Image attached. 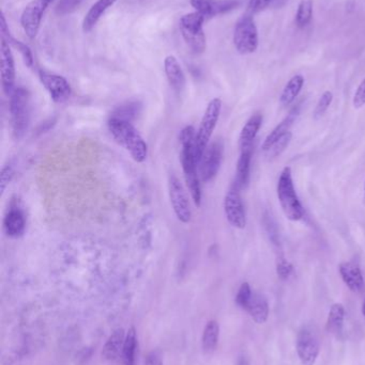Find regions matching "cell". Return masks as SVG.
<instances>
[{
  "instance_id": "3957f363",
  "label": "cell",
  "mask_w": 365,
  "mask_h": 365,
  "mask_svg": "<svg viewBox=\"0 0 365 365\" xmlns=\"http://www.w3.org/2000/svg\"><path fill=\"white\" fill-rule=\"evenodd\" d=\"M276 192L281 208L286 218L291 221L301 220L304 217V210L296 192L291 167H285L281 173Z\"/></svg>"
},
{
  "instance_id": "7402d4cb",
  "label": "cell",
  "mask_w": 365,
  "mask_h": 365,
  "mask_svg": "<svg viewBox=\"0 0 365 365\" xmlns=\"http://www.w3.org/2000/svg\"><path fill=\"white\" fill-rule=\"evenodd\" d=\"M116 2H117V0H98V1L94 2L91 8L88 11L87 14L84 17L83 25H81L83 31L86 32V34L91 31L94 26L96 25V23L100 21L103 14H104L111 6H113Z\"/></svg>"
},
{
  "instance_id": "4dcf8cb0",
  "label": "cell",
  "mask_w": 365,
  "mask_h": 365,
  "mask_svg": "<svg viewBox=\"0 0 365 365\" xmlns=\"http://www.w3.org/2000/svg\"><path fill=\"white\" fill-rule=\"evenodd\" d=\"M9 44L14 46L17 51H19V53L21 55V58H23L24 63L26 64V66L31 68L34 66V56H32L31 49L29 48L28 45L24 44L21 41L16 40V38H13L12 36L6 40Z\"/></svg>"
},
{
  "instance_id": "836d02e7",
  "label": "cell",
  "mask_w": 365,
  "mask_h": 365,
  "mask_svg": "<svg viewBox=\"0 0 365 365\" xmlns=\"http://www.w3.org/2000/svg\"><path fill=\"white\" fill-rule=\"evenodd\" d=\"M332 101H334V93L331 91H326L317 103L314 110V119L319 120L325 115L326 111L331 106Z\"/></svg>"
},
{
  "instance_id": "4316f807",
  "label": "cell",
  "mask_w": 365,
  "mask_h": 365,
  "mask_svg": "<svg viewBox=\"0 0 365 365\" xmlns=\"http://www.w3.org/2000/svg\"><path fill=\"white\" fill-rule=\"evenodd\" d=\"M304 86V77L302 75H296L287 83L281 94L280 102L283 107L289 106L295 102L297 96L301 92Z\"/></svg>"
},
{
  "instance_id": "9c48e42d",
  "label": "cell",
  "mask_w": 365,
  "mask_h": 365,
  "mask_svg": "<svg viewBox=\"0 0 365 365\" xmlns=\"http://www.w3.org/2000/svg\"><path fill=\"white\" fill-rule=\"evenodd\" d=\"M169 199L176 217L180 222L188 225L192 220V210L190 207L188 195L184 185L176 175H171L169 181Z\"/></svg>"
},
{
  "instance_id": "8992f818",
  "label": "cell",
  "mask_w": 365,
  "mask_h": 365,
  "mask_svg": "<svg viewBox=\"0 0 365 365\" xmlns=\"http://www.w3.org/2000/svg\"><path fill=\"white\" fill-rule=\"evenodd\" d=\"M205 17L201 13L192 12L184 15L180 19L179 28L182 38L186 41L189 48L194 53H201L205 51L207 43H206L205 32H204V21Z\"/></svg>"
},
{
  "instance_id": "1f68e13d",
  "label": "cell",
  "mask_w": 365,
  "mask_h": 365,
  "mask_svg": "<svg viewBox=\"0 0 365 365\" xmlns=\"http://www.w3.org/2000/svg\"><path fill=\"white\" fill-rule=\"evenodd\" d=\"M253 291L251 289V285L248 282H244L240 285L238 289L237 295H236V304L242 310L246 311L252 299Z\"/></svg>"
},
{
  "instance_id": "cb8c5ba5",
  "label": "cell",
  "mask_w": 365,
  "mask_h": 365,
  "mask_svg": "<svg viewBox=\"0 0 365 365\" xmlns=\"http://www.w3.org/2000/svg\"><path fill=\"white\" fill-rule=\"evenodd\" d=\"M253 148L241 150L236 170L235 184L241 189L246 188L250 182L251 163H252Z\"/></svg>"
},
{
  "instance_id": "ac0fdd59",
  "label": "cell",
  "mask_w": 365,
  "mask_h": 365,
  "mask_svg": "<svg viewBox=\"0 0 365 365\" xmlns=\"http://www.w3.org/2000/svg\"><path fill=\"white\" fill-rule=\"evenodd\" d=\"M164 71L171 87L175 91L181 92L186 86V75L175 56L169 55L165 58Z\"/></svg>"
},
{
  "instance_id": "8d00e7d4",
  "label": "cell",
  "mask_w": 365,
  "mask_h": 365,
  "mask_svg": "<svg viewBox=\"0 0 365 365\" xmlns=\"http://www.w3.org/2000/svg\"><path fill=\"white\" fill-rule=\"evenodd\" d=\"M13 175H14L13 167L10 164L6 165L0 173V195H4L6 187L12 181Z\"/></svg>"
},
{
  "instance_id": "ab89813d",
  "label": "cell",
  "mask_w": 365,
  "mask_h": 365,
  "mask_svg": "<svg viewBox=\"0 0 365 365\" xmlns=\"http://www.w3.org/2000/svg\"><path fill=\"white\" fill-rule=\"evenodd\" d=\"M144 365H163L162 358L156 351H151L146 357Z\"/></svg>"
},
{
  "instance_id": "f546056e",
  "label": "cell",
  "mask_w": 365,
  "mask_h": 365,
  "mask_svg": "<svg viewBox=\"0 0 365 365\" xmlns=\"http://www.w3.org/2000/svg\"><path fill=\"white\" fill-rule=\"evenodd\" d=\"M313 17V0H301L296 13V24L298 27L304 28L311 23Z\"/></svg>"
},
{
  "instance_id": "60d3db41",
  "label": "cell",
  "mask_w": 365,
  "mask_h": 365,
  "mask_svg": "<svg viewBox=\"0 0 365 365\" xmlns=\"http://www.w3.org/2000/svg\"><path fill=\"white\" fill-rule=\"evenodd\" d=\"M362 314H364V317H365V300L364 302V304H362Z\"/></svg>"
},
{
  "instance_id": "f1b7e54d",
  "label": "cell",
  "mask_w": 365,
  "mask_h": 365,
  "mask_svg": "<svg viewBox=\"0 0 365 365\" xmlns=\"http://www.w3.org/2000/svg\"><path fill=\"white\" fill-rule=\"evenodd\" d=\"M263 225L269 242H271V244L276 248L281 247L280 230H279L276 219L274 218L269 210H266L263 214Z\"/></svg>"
},
{
  "instance_id": "e0dca14e",
  "label": "cell",
  "mask_w": 365,
  "mask_h": 365,
  "mask_svg": "<svg viewBox=\"0 0 365 365\" xmlns=\"http://www.w3.org/2000/svg\"><path fill=\"white\" fill-rule=\"evenodd\" d=\"M302 102H300L299 104L296 105L295 107H293L291 111H289L287 117L268 135L267 138L265 139L263 143V151L267 152L281 137L284 136L287 133L291 132V128L295 123L297 118L299 117L300 110H301Z\"/></svg>"
},
{
  "instance_id": "74e56055",
  "label": "cell",
  "mask_w": 365,
  "mask_h": 365,
  "mask_svg": "<svg viewBox=\"0 0 365 365\" xmlns=\"http://www.w3.org/2000/svg\"><path fill=\"white\" fill-rule=\"evenodd\" d=\"M272 1L274 0H250L248 6L249 14L254 15L256 13L261 12V11L268 8Z\"/></svg>"
},
{
  "instance_id": "2e32d148",
  "label": "cell",
  "mask_w": 365,
  "mask_h": 365,
  "mask_svg": "<svg viewBox=\"0 0 365 365\" xmlns=\"http://www.w3.org/2000/svg\"><path fill=\"white\" fill-rule=\"evenodd\" d=\"M341 278L353 293H361L365 287L364 277L359 264L356 262H343L339 266Z\"/></svg>"
},
{
  "instance_id": "83f0119b",
  "label": "cell",
  "mask_w": 365,
  "mask_h": 365,
  "mask_svg": "<svg viewBox=\"0 0 365 365\" xmlns=\"http://www.w3.org/2000/svg\"><path fill=\"white\" fill-rule=\"evenodd\" d=\"M137 345H139V342H137L136 329L134 327H131L126 332L124 351H122L124 365H135Z\"/></svg>"
},
{
  "instance_id": "5b68a950",
  "label": "cell",
  "mask_w": 365,
  "mask_h": 365,
  "mask_svg": "<svg viewBox=\"0 0 365 365\" xmlns=\"http://www.w3.org/2000/svg\"><path fill=\"white\" fill-rule=\"evenodd\" d=\"M10 98L11 121L13 134L16 139L23 138L30 120V94L25 88H15Z\"/></svg>"
},
{
  "instance_id": "4fadbf2b",
  "label": "cell",
  "mask_w": 365,
  "mask_h": 365,
  "mask_svg": "<svg viewBox=\"0 0 365 365\" xmlns=\"http://www.w3.org/2000/svg\"><path fill=\"white\" fill-rule=\"evenodd\" d=\"M40 81L55 103L66 102L72 93L70 83L64 76L41 71Z\"/></svg>"
},
{
  "instance_id": "603a6c76",
  "label": "cell",
  "mask_w": 365,
  "mask_h": 365,
  "mask_svg": "<svg viewBox=\"0 0 365 365\" xmlns=\"http://www.w3.org/2000/svg\"><path fill=\"white\" fill-rule=\"evenodd\" d=\"M25 218L19 208H11L4 217V227L6 235L11 238L21 237L25 232Z\"/></svg>"
},
{
  "instance_id": "ffe728a7",
  "label": "cell",
  "mask_w": 365,
  "mask_h": 365,
  "mask_svg": "<svg viewBox=\"0 0 365 365\" xmlns=\"http://www.w3.org/2000/svg\"><path fill=\"white\" fill-rule=\"evenodd\" d=\"M246 312L252 317L253 322L257 325H263L269 319L270 308L267 298L261 294L254 293L246 308Z\"/></svg>"
},
{
  "instance_id": "7a4b0ae2",
  "label": "cell",
  "mask_w": 365,
  "mask_h": 365,
  "mask_svg": "<svg viewBox=\"0 0 365 365\" xmlns=\"http://www.w3.org/2000/svg\"><path fill=\"white\" fill-rule=\"evenodd\" d=\"M107 126L114 139L130 153L135 162L139 164L145 162L148 156L147 143L131 121L111 117Z\"/></svg>"
},
{
  "instance_id": "8fae6325",
  "label": "cell",
  "mask_w": 365,
  "mask_h": 365,
  "mask_svg": "<svg viewBox=\"0 0 365 365\" xmlns=\"http://www.w3.org/2000/svg\"><path fill=\"white\" fill-rule=\"evenodd\" d=\"M223 147L222 141L216 140L208 145L206 151L201 156L199 162V178L201 182H208L212 181L218 175L220 170L221 164L223 160Z\"/></svg>"
},
{
  "instance_id": "44dd1931",
  "label": "cell",
  "mask_w": 365,
  "mask_h": 365,
  "mask_svg": "<svg viewBox=\"0 0 365 365\" xmlns=\"http://www.w3.org/2000/svg\"><path fill=\"white\" fill-rule=\"evenodd\" d=\"M261 124H263V115L261 113H255L248 120L240 134V150L253 148V143L261 130Z\"/></svg>"
},
{
  "instance_id": "ba28073f",
  "label": "cell",
  "mask_w": 365,
  "mask_h": 365,
  "mask_svg": "<svg viewBox=\"0 0 365 365\" xmlns=\"http://www.w3.org/2000/svg\"><path fill=\"white\" fill-rule=\"evenodd\" d=\"M252 16L248 13L236 24L234 44L241 55L253 53L259 47V30Z\"/></svg>"
},
{
  "instance_id": "e575fe53",
  "label": "cell",
  "mask_w": 365,
  "mask_h": 365,
  "mask_svg": "<svg viewBox=\"0 0 365 365\" xmlns=\"http://www.w3.org/2000/svg\"><path fill=\"white\" fill-rule=\"evenodd\" d=\"M139 104L134 102L128 103V104L122 105L119 108L116 109L115 113L111 117L119 118V119L128 120L131 121L133 117L139 110Z\"/></svg>"
},
{
  "instance_id": "5bb4252c",
  "label": "cell",
  "mask_w": 365,
  "mask_h": 365,
  "mask_svg": "<svg viewBox=\"0 0 365 365\" xmlns=\"http://www.w3.org/2000/svg\"><path fill=\"white\" fill-rule=\"evenodd\" d=\"M191 4L196 12L201 13L206 19L218 15L226 14L241 6L240 0H191Z\"/></svg>"
},
{
  "instance_id": "d6986e66",
  "label": "cell",
  "mask_w": 365,
  "mask_h": 365,
  "mask_svg": "<svg viewBox=\"0 0 365 365\" xmlns=\"http://www.w3.org/2000/svg\"><path fill=\"white\" fill-rule=\"evenodd\" d=\"M126 332L122 328H118L107 339L106 343L102 349V357L106 361H115L121 355L124 351Z\"/></svg>"
},
{
  "instance_id": "b9f144b4",
  "label": "cell",
  "mask_w": 365,
  "mask_h": 365,
  "mask_svg": "<svg viewBox=\"0 0 365 365\" xmlns=\"http://www.w3.org/2000/svg\"><path fill=\"white\" fill-rule=\"evenodd\" d=\"M364 203L365 204V182H364Z\"/></svg>"
},
{
  "instance_id": "484cf974",
  "label": "cell",
  "mask_w": 365,
  "mask_h": 365,
  "mask_svg": "<svg viewBox=\"0 0 365 365\" xmlns=\"http://www.w3.org/2000/svg\"><path fill=\"white\" fill-rule=\"evenodd\" d=\"M220 340V325L216 319H211L206 324L201 336V347L206 354H212L216 351Z\"/></svg>"
},
{
  "instance_id": "d6a6232c",
  "label": "cell",
  "mask_w": 365,
  "mask_h": 365,
  "mask_svg": "<svg viewBox=\"0 0 365 365\" xmlns=\"http://www.w3.org/2000/svg\"><path fill=\"white\" fill-rule=\"evenodd\" d=\"M291 138H293V134L291 132L285 134L284 136L281 137L267 152H265L267 154L268 158H274L280 156L285 150L289 147V143H291Z\"/></svg>"
},
{
  "instance_id": "d4e9b609",
  "label": "cell",
  "mask_w": 365,
  "mask_h": 365,
  "mask_svg": "<svg viewBox=\"0 0 365 365\" xmlns=\"http://www.w3.org/2000/svg\"><path fill=\"white\" fill-rule=\"evenodd\" d=\"M345 322V308L342 304H332L330 308L329 314H328L327 323H326V329L332 336H342L343 328H344Z\"/></svg>"
},
{
  "instance_id": "52a82bcc",
  "label": "cell",
  "mask_w": 365,
  "mask_h": 365,
  "mask_svg": "<svg viewBox=\"0 0 365 365\" xmlns=\"http://www.w3.org/2000/svg\"><path fill=\"white\" fill-rule=\"evenodd\" d=\"M296 351L301 365H315L321 354L319 332L313 325H304L298 331Z\"/></svg>"
},
{
  "instance_id": "30bf717a",
  "label": "cell",
  "mask_w": 365,
  "mask_h": 365,
  "mask_svg": "<svg viewBox=\"0 0 365 365\" xmlns=\"http://www.w3.org/2000/svg\"><path fill=\"white\" fill-rule=\"evenodd\" d=\"M224 212L231 227L244 230L246 225V208L240 195V189L234 182L224 199Z\"/></svg>"
},
{
  "instance_id": "9a60e30c",
  "label": "cell",
  "mask_w": 365,
  "mask_h": 365,
  "mask_svg": "<svg viewBox=\"0 0 365 365\" xmlns=\"http://www.w3.org/2000/svg\"><path fill=\"white\" fill-rule=\"evenodd\" d=\"M1 56V83L2 89L6 96H11L14 91L15 83V63L10 44L4 38H1L0 47Z\"/></svg>"
},
{
  "instance_id": "7c38bea8",
  "label": "cell",
  "mask_w": 365,
  "mask_h": 365,
  "mask_svg": "<svg viewBox=\"0 0 365 365\" xmlns=\"http://www.w3.org/2000/svg\"><path fill=\"white\" fill-rule=\"evenodd\" d=\"M51 1L53 0H31L24 9L21 25L28 38H34L38 36L43 15Z\"/></svg>"
},
{
  "instance_id": "277c9868",
  "label": "cell",
  "mask_w": 365,
  "mask_h": 365,
  "mask_svg": "<svg viewBox=\"0 0 365 365\" xmlns=\"http://www.w3.org/2000/svg\"><path fill=\"white\" fill-rule=\"evenodd\" d=\"M221 110H222V101L220 98H216L210 101L195 136V156H196L197 164L201 162L204 152L209 145L210 139L220 119Z\"/></svg>"
},
{
  "instance_id": "d590c367",
  "label": "cell",
  "mask_w": 365,
  "mask_h": 365,
  "mask_svg": "<svg viewBox=\"0 0 365 365\" xmlns=\"http://www.w3.org/2000/svg\"><path fill=\"white\" fill-rule=\"evenodd\" d=\"M276 274H278L281 280H289L294 274L293 264L287 261V259L281 257V259H278V263H276Z\"/></svg>"
},
{
  "instance_id": "f35d334b",
  "label": "cell",
  "mask_w": 365,
  "mask_h": 365,
  "mask_svg": "<svg viewBox=\"0 0 365 365\" xmlns=\"http://www.w3.org/2000/svg\"><path fill=\"white\" fill-rule=\"evenodd\" d=\"M353 104L354 107L357 109L361 108L365 105V78L361 81L357 91H356Z\"/></svg>"
},
{
  "instance_id": "6da1fadb",
  "label": "cell",
  "mask_w": 365,
  "mask_h": 365,
  "mask_svg": "<svg viewBox=\"0 0 365 365\" xmlns=\"http://www.w3.org/2000/svg\"><path fill=\"white\" fill-rule=\"evenodd\" d=\"M195 132L193 126H186L180 133L181 143V164L184 180L190 191L191 197L196 207L201 205V188L199 177L197 175V160L195 156Z\"/></svg>"
}]
</instances>
